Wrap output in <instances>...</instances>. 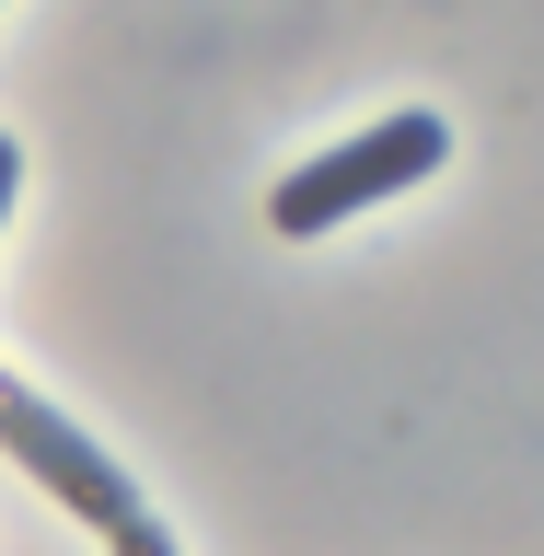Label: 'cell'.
I'll use <instances>...</instances> for the list:
<instances>
[{
	"mask_svg": "<svg viewBox=\"0 0 544 556\" xmlns=\"http://www.w3.org/2000/svg\"><path fill=\"white\" fill-rule=\"evenodd\" d=\"M0 452H12V464H24V476L47 486L69 521H93V533H128V521H139L128 464H116L104 441H81L47 394H24V371H0Z\"/></svg>",
	"mask_w": 544,
	"mask_h": 556,
	"instance_id": "7a4b0ae2",
	"label": "cell"
},
{
	"mask_svg": "<svg viewBox=\"0 0 544 556\" xmlns=\"http://www.w3.org/2000/svg\"><path fill=\"white\" fill-rule=\"evenodd\" d=\"M12 198H24V151L0 139V220H12Z\"/></svg>",
	"mask_w": 544,
	"mask_h": 556,
	"instance_id": "277c9868",
	"label": "cell"
},
{
	"mask_svg": "<svg viewBox=\"0 0 544 556\" xmlns=\"http://www.w3.org/2000/svg\"><path fill=\"white\" fill-rule=\"evenodd\" d=\"M104 545H116V556H174V533H163V521H151V510H139L128 533H104Z\"/></svg>",
	"mask_w": 544,
	"mask_h": 556,
	"instance_id": "3957f363",
	"label": "cell"
},
{
	"mask_svg": "<svg viewBox=\"0 0 544 556\" xmlns=\"http://www.w3.org/2000/svg\"><path fill=\"white\" fill-rule=\"evenodd\" d=\"M452 163V128L429 116V104H394L382 128H359V139H337V151H313L302 174H278V198H267V220L290 243H313V232H337V220H359V208H382V198H406L417 174H441Z\"/></svg>",
	"mask_w": 544,
	"mask_h": 556,
	"instance_id": "6da1fadb",
	"label": "cell"
}]
</instances>
